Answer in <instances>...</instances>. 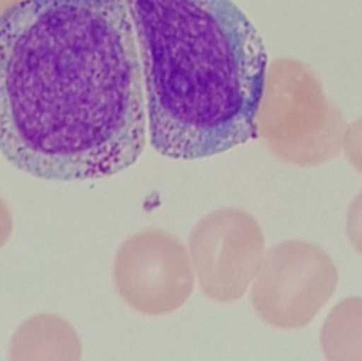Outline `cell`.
<instances>
[{
    "instance_id": "6da1fadb",
    "label": "cell",
    "mask_w": 362,
    "mask_h": 361,
    "mask_svg": "<svg viewBox=\"0 0 362 361\" xmlns=\"http://www.w3.org/2000/svg\"><path fill=\"white\" fill-rule=\"evenodd\" d=\"M148 118L124 0H21L0 16V152L34 177L82 182L139 159Z\"/></svg>"
},
{
    "instance_id": "7a4b0ae2",
    "label": "cell",
    "mask_w": 362,
    "mask_h": 361,
    "mask_svg": "<svg viewBox=\"0 0 362 361\" xmlns=\"http://www.w3.org/2000/svg\"><path fill=\"white\" fill-rule=\"evenodd\" d=\"M153 148L196 160L253 139L267 54L232 0H124Z\"/></svg>"
},
{
    "instance_id": "3957f363",
    "label": "cell",
    "mask_w": 362,
    "mask_h": 361,
    "mask_svg": "<svg viewBox=\"0 0 362 361\" xmlns=\"http://www.w3.org/2000/svg\"><path fill=\"white\" fill-rule=\"evenodd\" d=\"M266 137L274 154L293 165L315 167L341 150L346 121L318 76L297 61L276 64Z\"/></svg>"
},
{
    "instance_id": "277c9868",
    "label": "cell",
    "mask_w": 362,
    "mask_h": 361,
    "mask_svg": "<svg viewBox=\"0 0 362 361\" xmlns=\"http://www.w3.org/2000/svg\"><path fill=\"white\" fill-rule=\"evenodd\" d=\"M337 285V268L327 252L306 242H285L268 252L253 286V304L272 326L303 328Z\"/></svg>"
},
{
    "instance_id": "5b68a950",
    "label": "cell",
    "mask_w": 362,
    "mask_h": 361,
    "mask_svg": "<svg viewBox=\"0 0 362 361\" xmlns=\"http://www.w3.org/2000/svg\"><path fill=\"white\" fill-rule=\"evenodd\" d=\"M114 276L120 296L148 315L180 309L194 288L185 247L160 230L144 231L125 241L116 256Z\"/></svg>"
},
{
    "instance_id": "8992f818",
    "label": "cell",
    "mask_w": 362,
    "mask_h": 361,
    "mask_svg": "<svg viewBox=\"0 0 362 361\" xmlns=\"http://www.w3.org/2000/svg\"><path fill=\"white\" fill-rule=\"evenodd\" d=\"M329 360H362V299L349 298L336 305L321 332Z\"/></svg>"
},
{
    "instance_id": "52a82bcc",
    "label": "cell",
    "mask_w": 362,
    "mask_h": 361,
    "mask_svg": "<svg viewBox=\"0 0 362 361\" xmlns=\"http://www.w3.org/2000/svg\"><path fill=\"white\" fill-rule=\"evenodd\" d=\"M344 150L349 161L362 174V118L344 133Z\"/></svg>"
},
{
    "instance_id": "ba28073f",
    "label": "cell",
    "mask_w": 362,
    "mask_h": 361,
    "mask_svg": "<svg viewBox=\"0 0 362 361\" xmlns=\"http://www.w3.org/2000/svg\"><path fill=\"white\" fill-rule=\"evenodd\" d=\"M346 229L351 243L362 254V192L355 197L349 210Z\"/></svg>"
},
{
    "instance_id": "9c48e42d",
    "label": "cell",
    "mask_w": 362,
    "mask_h": 361,
    "mask_svg": "<svg viewBox=\"0 0 362 361\" xmlns=\"http://www.w3.org/2000/svg\"><path fill=\"white\" fill-rule=\"evenodd\" d=\"M13 232V218L8 205L0 197V249L8 243Z\"/></svg>"
}]
</instances>
